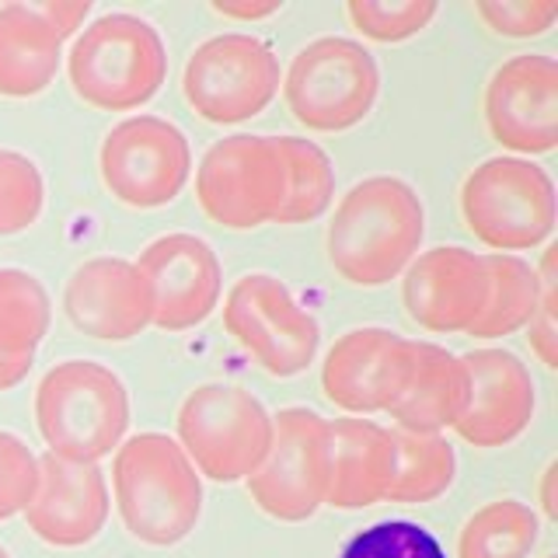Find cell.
Masks as SVG:
<instances>
[{
    "label": "cell",
    "instance_id": "e0dca14e",
    "mask_svg": "<svg viewBox=\"0 0 558 558\" xmlns=\"http://www.w3.org/2000/svg\"><path fill=\"white\" fill-rule=\"evenodd\" d=\"M461 360L468 366V401L453 433L482 450L513 444L527 433L537 409L531 371L506 349H475Z\"/></svg>",
    "mask_w": 558,
    "mask_h": 558
},
{
    "label": "cell",
    "instance_id": "74e56055",
    "mask_svg": "<svg viewBox=\"0 0 558 558\" xmlns=\"http://www.w3.org/2000/svg\"><path fill=\"white\" fill-rule=\"evenodd\" d=\"M0 558H11V555H8V548H4V545H0Z\"/></svg>",
    "mask_w": 558,
    "mask_h": 558
},
{
    "label": "cell",
    "instance_id": "9a60e30c",
    "mask_svg": "<svg viewBox=\"0 0 558 558\" xmlns=\"http://www.w3.org/2000/svg\"><path fill=\"white\" fill-rule=\"evenodd\" d=\"M412 363V339L391 328H353L328 349L322 366V391L349 415L391 412L405 388Z\"/></svg>",
    "mask_w": 558,
    "mask_h": 558
},
{
    "label": "cell",
    "instance_id": "8992f818",
    "mask_svg": "<svg viewBox=\"0 0 558 558\" xmlns=\"http://www.w3.org/2000/svg\"><path fill=\"white\" fill-rule=\"evenodd\" d=\"M555 214L551 174L527 157H488L461 185L468 231L499 255L548 244Z\"/></svg>",
    "mask_w": 558,
    "mask_h": 558
},
{
    "label": "cell",
    "instance_id": "d6986e66",
    "mask_svg": "<svg viewBox=\"0 0 558 558\" xmlns=\"http://www.w3.org/2000/svg\"><path fill=\"white\" fill-rule=\"evenodd\" d=\"M109 482L98 464L39 458V488L28 502V531L52 548H84L109 523Z\"/></svg>",
    "mask_w": 558,
    "mask_h": 558
},
{
    "label": "cell",
    "instance_id": "9c48e42d",
    "mask_svg": "<svg viewBox=\"0 0 558 558\" xmlns=\"http://www.w3.org/2000/svg\"><path fill=\"white\" fill-rule=\"evenodd\" d=\"M279 57L266 39L248 32H223L192 49L182 74L189 109L214 126H238L276 101Z\"/></svg>",
    "mask_w": 558,
    "mask_h": 558
},
{
    "label": "cell",
    "instance_id": "1f68e13d",
    "mask_svg": "<svg viewBox=\"0 0 558 558\" xmlns=\"http://www.w3.org/2000/svg\"><path fill=\"white\" fill-rule=\"evenodd\" d=\"M475 14L488 32L502 39H537L555 25L558 8L537 4V0H478Z\"/></svg>",
    "mask_w": 558,
    "mask_h": 558
},
{
    "label": "cell",
    "instance_id": "484cf974",
    "mask_svg": "<svg viewBox=\"0 0 558 558\" xmlns=\"http://www.w3.org/2000/svg\"><path fill=\"white\" fill-rule=\"evenodd\" d=\"M287 161V203L276 223H311L328 214L336 199V168L331 157L307 136H276Z\"/></svg>",
    "mask_w": 558,
    "mask_h": 558
},
{
    "label": "cell",
    "instance_id": "603a6c76",
    "mask_svg": "<svg viewBox=\"0 0 558 558\" xmlns=\"http://www.w3.org/2000/svg\"><path fill=\"white\" fill-rule=\"evenodd\" d=\"M485 272H488V293L478 322L471 325L468 336L475 339H502L513 331L527 328L534 318L537 301H541V279L531 262L520 255H485Z\"/></svg>",
    "mask_w": 558,
    "mask_h": 558
},
{
    "label": "cell",
    "instance_id": "e575fe53",
    "mask_svg": "<svg viewBox=\"0 0 558 558\" xmlns=\"http://www.w3.org/2000/svg\"><path fill=\"white\" fill-rule=\"evenodd\" d=\"M214 8V14H220V17H227V22H266V17H272V14H279L283 11V4H209Z\"/></svg>",
    "mask_w": 558,
    "mask_h": 558
},
{
    "label": "cell",
    "instance_id": "5b68a950",
    "mask_svg": "<svg viewBox=\"0 0 558 558\" xmlns=\"http://www.w3.org/2000/svg\"><path fill=\"white\" fill-rule=\"evenodd\" d=\"M290 116L311 133H345L374 112L380 66L371 49L345 35H322L290 60L283 74Z\"/></svg>",
    "mask_w": 558,
    "mask_h": 558
},
{
    "label": "cell",
    "instance_id": "5bb4252c",
    "mask_svg": "<svg viewBox=\"0 0 558 558\" xmlns=\"http://www.w3.org/2000/svg\"><path fill=\"white\" fill-rule=\"evenodd\" d=\"M154 296V328L189 331L220 307L223 269L214 244L196 234H161L136 258Z\"/></svg>",
    "mask_w": 558,
    "mask_h": 558
},
{
    "label": "cell",
    "instance_id": "4dcf8cb0",
    "mask_svg": "<svg viewBox=\"0 0 558 558\" xmlns=\"http://www.w3.org/2000/svg\"><path fill=\"white\" fill-rule=\"evenodd\" d=\"M35 488H39V458L25 440L0 429V520L25 513Z\"/></svg>",
    "mask_w": 558,
    "mask_h": 558
},
{
    "label": "cell",
    "instance_id": "4316f807",
    "mask_svg": "<svg viewBox=\"0 0 558 558\" xmlns=\"http://www.w3.org/2000/svg\"><path fill=\"white\" fill-rule=\"evenodd\" d=\"M52 322L46 287L25 269H0V353L35 356Z\"/></svg>",
    "mask_w": 558,
    "mask_h": 558
},
{
    "label": "cell",
    "instance_id": "277c9868",
    "mask_svg": "<svg viewBox=\"0 0 558 558\" xmlns=\"http://www.w3.org/2000/svg\"><path fill=\"white\" fill-rule=\"evenodd\" d=\"M74 95L98 112H133L168 81V49L147 17L126 11L101 14L87 25L66 57Z\"/></svg>",
    "mask_w": 558,
    "mask_h": 558
},
{
    "label": "cell",
    "instance_id": "d4e9b609",
    "mask_svg": "<svg viewBox=\"0 0 558 558\" xmlns=\"http://www.w3.org/2000/svg\"><path fill=\"white\" fill-rule=\"evenodd\" d=\"M541 537V520L527 502L496 499L475 510L458 534V558H527Z\"/></svg>",
    "mask_w": 558,
    "mask_h": 558
},
{
    "label": "cell",
    "instance_id": "8fae6325",
    "mask_svg": "<svg viewBox=\"0 0 558 558\" xmlns=\"http://www.w3.org/2000/svg\"><path fill=\"white\" fill-rule=\"evenodd\" d=\"M101 185L130 209H161L192 179L189 136L161 116H130L105 133L98 150Z\"/></svg>",
    "mask_w": 558,
    "mask_h": 558
},
{
    "label": "cell",
    "instance_id": "7402d4cb",
    "mask_svg": "<svg viewBox=\"0 0 558 558\" xmlns=\"http://www.w3.org/2000/svg\"><path fill=\"white\" fill-rule=\"evenodd\" d=\"M63 39L35 4H0V98H35L57 81Z\"/></svg>",
    "mask_w": 558,
    "mask_h": 558
},
{
    "label": "cell",
    "instance_id": "30bf717a",
    "mask_svg": "<svg viewBox=\"0 0 558 558\" xmlns=\"http://www.w3.org/2000/svg\"><path fill=\"white\" fill-rule=\"evenodd\" d=\"M223 325L244 353L279 380L304 374L322 345L318 318L269 272H248L227 290Z\"/></svg>",
    "mask_w": 558,
    "mask_h": 558
},
{
    "label": "cell",
    "instance_id": "d590c367",
    "mask_svg": "<svg viewBox=\"0 0 558 558\" xmlns=\"http://www.w3.org/2000/svg\"><path fill=\"white\" fill-rule=\"evenodd\" d=\"M32 360L35 356H4V353H0V391L17 388V384L28 377Z\"/></svg>",
    "mask_w": 558,
    "mask_h": 558
},
{
    "label": "cell",
    "instance_id": "ba28073f",
    "mask_svg": "<svg viewBox=\"0 0 558 558\" xmlns=\"http://www.w3.org/2000/svg\"><path fill=\"white\" fill-rule=\"evenodd\" d=\"M203 214L227 231L276 223L287 203V161L276 136L234 133L217 140L196 168Z\"/></svg>",
    "mask_w": 558,
    "mask_h": 558
},
{
    "label": "cell",
    "instance_id": "3957f363",
    "mask_svg": "<svg viewBox=\"0 0 558 558\" xmlns=\"http://www.w3.org/2000/svg\"><path fill=\"white\" fill-rule=\"evenodd\" d=\"M35 426L52 458L98 464L130 429V391L95 360H63L35 388Z\"/></svg>",
    "mask_w": 558,
    "mask_h": 558
},
{
    "label": "cell",
    "instance_id": "2e32d148",
    "mask_svg": "<svg viewBox=\"0 0 558 558\" xmlns=\"http://www.w3.org/2000/svg\"><path fill=\"white\" fill-rule=\"evenodd\" d=\"M70 325L98 342H130L154 325V296L136 262L98 255L74 269L63 290Z\"/></svg>",
    "mask_w": 558,
    "mask_h": 558
},
{
    "label": "cell",
    "instance_id": "6da1fadb",
    "mask_svg": "<svg viewBox=\"0 0 558 558\" xmlns=\"http://www.w3.org/2000/svg\"><path fill=\"white\" fill-rule=\"evenodd\" d=\"M426 238V206L418 192L395 174L363 179L331 214L325 252L328 266L349 287H388L412 266Z\"/></svg>",
    "mask_w": 558,
    "mask_h": 558
},
{
    "label": "cell",
    "instance_id": "cb8c5ba5",
    "mask_svg": "<svg viewBox=\"0 0 558 558\" xmlns=\"http://www.w3.org/2000/svg\"><path fill=\"white\" fill-rule=\"evenodd\" d=\"M395 436V482L388 502H433L440 499L447 488L458 478V453L433 433H405L391 429Z\"/></svg>",
    "mask_w": 558,
    "mask_h": 558
},
{
    "label": "cell",
    "instance_id": "836d02e7",
    "mask_svg": "<svg viewBox=\"0 0 558 558\" xmlns=\"http://www.w3.org/2000/svg\"><path fill=\"white\" fill-rule=\"evenodd\" d=\"M35 11H39L49 22V28L66 43L70 35H77L81 25L87 22L92 4H87V0H74V4H66V0H46V4H35Z\"/></svg>",
    "mask_w": 558,
    "mask_h": 558
},
{
    "label": "cell",
    "instance_id": "7c38bea8",
    "mask_svg": "<svg viewBox=\"0 0 558 558\" xmlns=\"http://www.w3.org/2000/svg\"><path fill=\"white\" fill-rule=\"evenodd\" d=\"M248 496L279 523H304L328 496V418L293 405L272 415V444L248 478Z\"/></svg>",
    "mask_w": 558,
    "mask_h": 558
},
{
    "label": "cell",
    "instance_id": "4fadbf2b",
    "mask_svg": "<svg viewBox=\"0 0 558 558\" xmlns=\"http://www.w3.org/2000/svg\"><path fill=\"white\" fill-rule=\"evenodd\" d=\"M485 126L517 157L551 154L558 144V63L545 52H520L485 84Z\"/></svg>",
    "mask_w": 558,
    "mask_h": 558
},
{
    "label": "cell",
    "instance_id": "ac0fdd59",
    "mask_svg": "<svg viewBox=\"0 0 558 558\" xmlns=\"http://www.w3.org/2000/svg\"><path fill=\"white\" fill-rule=\"evenodd\" d=\"M485 255L458 248V244L415 255L405 269V283H401L405 314L433 336L471 331L485 307Z\"/></svg>",
    "mask_w": 558,
    "mask_h": 558
},
{
    "label": "cell",
    "instance_id": "f35d334b",
    "mask_svg": "<svg viewBox=\"0 0 558 558\" xmlns=\"http://www.w3.org/2000/svg\"><path fill=\"white\" fill-rule=\"evenodd\" d=\"M545 558H555V555H545Z\"/></svg>",
    "mask_w": 558,
    "mask_h": 558
},
{
    "label": "cell",
    "instance_id": "8d00e7d4",
    "mask_svg": "<svg viewBox=\"0 0 558 558\" xmlns=\"http://www.w3.org/2000/svg\"><path fill=\"white\" fill-rule=\"evenodd\" d=\"M555 471H558V464L551 461V464L545 468V475H541V510H545V517H548V520H555V493H551Z\"/></svg>",
    "mask_w": 558,
    "mask_h": 558
},
{
    "label": "cell",
    "instance_id": "ffe728a7",
    "mask_svg": "<svg viewBox=\"0 0 558 558\" xmlns=\"http://www.w3.org/2000/svg\"><path fill=\"white\" fill-rule=\"evenodd\" d=\"M395 436L374 418L328 423V496L336 510H366L388 499L395 482Z\"/></svg>",
    "mask_w": 558,
    "mask_h": 558
},
{
    "label": "cell",
    "instance_id": "f546056e",
    "mask_svg": "<svg viewBox=\"0 0 558 558\" xmlns=\"http://www.w3.org/2000/svg\"><path fill=\"white\" fill-rule=\"evenodd\" d=\"M339 558H447V551L423 523L380 520L349 537Z\"/></svg>",
    "mask_w": 558,
    "mask_h": 558
},
{
    "label": "cell",
    "instance_id": "f1b7e54d",
    "mask_svg": "<svg viewBox=\"0 0 558 558\" xmlns=\"http://www.w3.org/2000/svg\"><path fill=\"white\" fill-rule=\"evenodd\" d=\"M46 182L39 165L22 150H0V238L22 234L43 217Z\"/></svg>",
    "mask_w": 558,
    "mask_h": 558
},
{
    "label": "cell",
    "instance_id": "d6a6232c",
    "mask_svg": "<svg viewBox=\"0 0 558 558\" xmlns=\"http://www.w3.org/2000/svg\"><path fill=\"white\" fill-rule=\"evenodd\" d=\"M541 301L534 318L527 322V342H531V353L555 371L558 366V331H555V244L545 248V258H541Z\"/></svg>",
    "mask_w": 558,
    "mask_h": 558
},
{
    "label": "cell",
    "instance_id": "7a4b0ae2",
    "mask_svg": "<svg viewBox=\"0 0 558 558\" xmlns=\"http://www.w3.org/2000/svg\"><path fill=\"white\" fill-rule=\"evenodd\" d=\"M112 488L122 527L147 548L182 545L203 517V478L168 433H136L122 440Z\"/></svg>",
    "mask_w": 558,
    "mask_h": 558
},
{
    "label": "cell",
    "instance_id": "44dd1931",
    "mask_svg": "<svg viewBox=\"0 0 558 558\" xmlns=\"http://www.w3.org/2000/svg\"><path fill=\"white\" fill-rule=\"evenodd\" d=\"M468 401V366L450 349L412 339V363L405 388L391 405L395 429L405 433H433L453 429Z\"/></svg>",
    "mask_w": 558,
    "mask_h": 558
},
{
    "label": "cell",
    "instance_id": "52a82bcc",
    "mask_svg": "<svg viewBox=\"0 0 558 558\" xmlns=\"http://www.w3.org/2000/svg\"><path fill=\"white\" fill-rule=\"evenodd\" d=\"M179 447L209 482H248L272 444V415L234 384H199L179 405Z\"/></svg>",
    "mask_w": 558,
    "mask_h": 558
},
{
    "label": "cell",
    "instance_id": "83f0119b",
    "mask_svg": "<svg viewBox=\"0 0 558 558\" xmlns=\"http://www.w3.org/2000/svg\"><path fill=\"white\" fill-rule=\"evenodd\" d=\"M440 14V4L433 0H349L345 17L363 39L395 46L415 39L418 32L433 25V17Z\"/></svg>",
    "mask_w": 558,
    "mask_h": 558
}]
</instances>
